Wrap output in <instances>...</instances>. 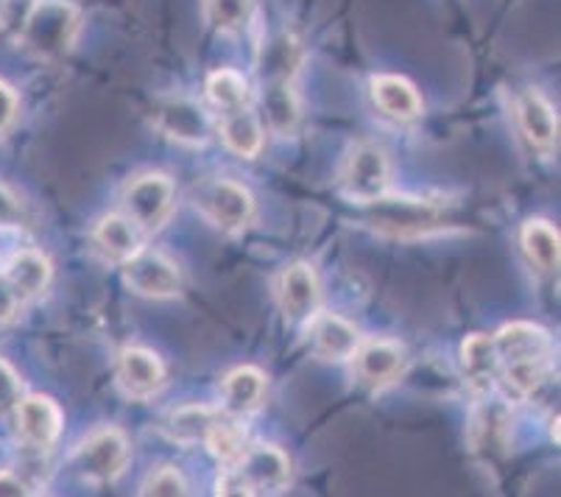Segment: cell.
Wrapping results in <instances>:
<instances>
[{
  "label": "cell",
  "mask_w": 561,
  "mask_h": 497,
  "mask_svg": "<svg viewBox=\"0 0 561 497\" xmlns=\"http://www.w3.org/2000/svg\"><path fill=\"white\" fill-rule=\"evenodd\" d=\"M204 444L210 448V453L216 455L218 461H224V464H232V461L249 448L247 428H243L241 419L238 417H229V414L221 411L218 414L216 422H213L210 433H207V442Z\"/></svg>",
  "instance_id": "cell-26"
},
{
  "label": "cell",
  "mask_w": 561,
  "mask_h": 497,
  "mask_svg": "<svg viewBox=\"0 0 561 497\" xmlns=\"http://www.w3.org/2000/svg\"><path fill=\"white\" fill-rule=\"evenodd\" d=\"M204 18L221 34L247 29L252 18V0H204Z\"/></svg>",
  "instance_id": "cell-30"
},
{
  "label": "cell",
  "mask_w": 561,
  "mask_h": 497,
  "mask_svg": "<svg viewBox=\"0 0 561 497\" xmlns=\"http://www.w3.org/2000/svg\"><path fill=\"white\" fill-rule=\"evenodd\" d=\"M221 137L227 148L238 157H254L263 146V126H260L257 115L249 106L241 110L224 112L221 115Z\"/></svg>",
  "instance_id": "cell-23"
},
{
  "label": "cell",
  "mask_w": 561,
  "mask_h": 497,
  "mask_svg": "<svg viewBox=\"0 0 561 497\" xmlns=\"http://www.w3.org/2000/svg\"><path fill=\"white\" fill-rule=\"evenodd\" d=\"M20 394H23V383H20L18 372L0 358V417L18 408V403L23 399Z\"/></svg>",
  "instance_id": "cell-32"
},
{
  "label": "cell",
  "mask_w": 561,
  "mask_h": 497,
  "mask_svg": "<svg viewBox=\"0 0 561 497\" xmlns=\"http://www.w3.org/2000/svg\"><path fill=\"white\" fill-rule=\"evenodd\" d=\"M0 276L12 285L14 294L20 296V302H28L48 289L50 263L45 255L34 252V249H23V252L9 258V263L0 269Z\"/></svg>",
  "instance_id": "cell-18"
},
{
  "label": "cell",
  "mask_w": 561,
  "mask_h": 497,
  "mask_svg": "<svg viewBox=\"0 0 561 497\" xmlns=\"http://www.w3.org/2000/svg\"><path fill=\"white\" fill-rule=\"evenodd\" d=\"M18 115V95L7 81H0V135L9 129Z\"/></svg>",
  "instance_id": "cell-33"
},
{
  "label": "cell",
  "mask_w": 561,
  "mask_h": 497,
  "mask_svg": "<svg viewBox=\"0 0 561 497\" xmlns=\"http://www.w3.org/2000/svg\"><path fill=\"white\" fill-rule=\"evenodd\" d=\"M121 269H124L126 289L140 296H149V300L176 296L182 289L180 269L165 255L151 252V249H140L137 255H131L129 260L121 263Z\"/></svg>",
  "instance_id": "cell-8"
},
{
  "label": "cell",
  "mask_w": 561,
  "mask_h": 497,
  "mask_svg": "<svg viewBox=\"0 0 561 497\" xmlns=\"http://www.w3.org/2000/svg\"><path fill=\"white\" fill-rule=\"evenodd\" d=\"M461 366L467 381L476 388H489L494 386L500 372V358L497 347H494V336H486V332H476L469 336L461 347Z\"/></svg>",
  "instance_id": "cell-20"
},
{
  "label": "cell",
  "mask_w": 561,
  "mask_h": 497,
  "mask_svg": "<svg viewBox=\"0 0 561 497\" xmlns=\"http://www.w3.org/2000/svg\"><path fill=\"white\" fill-rule=\"evenodd\" d=\"M371 95H375V104L397 121H413L422 112L420 92L400 76H377L371 81Z\"/></svg>",
  "instance_id": "cell-22"
},
{
  "label": "cell",
  "mask_w": 561,
  "mask_h": 497,
  "mask_svg": "<svg viewBox=\"0 0 561 497\" xmlns=\"http://www.w3.org/2000/svg\"><path fill=\"white\" fill-rule=\"evenodd\" d=\"M79 31V12L68 0H37L20 23V43L37 59H59Z\"/></svg>",
  "instance_id": "cell-1"
},
{
  "label": "cell",
  "mask_w": 561,
  "mask_h": 497,
  "mask_svg": "<svg viewBox=\"0 0 561 497\" xmlns=\"http://www.w3.org/2000/svg\"><path fill=\"white\" fill-rule=\"evenodd\" d=\"M187 492V484L185 478H182L180 473L173 467H160L157 473H151L149 478H146V484H142L140 495L146 497H180Z\"/></svg>",
  "instance_id": "cell-31"
},
{
  "label": "cell",
  "mask_w": 561,
  "mask_h": 497,
  "mask_svg": "<svg viewBox=\"0 0 561 497\" xmlns=\"http://www.w3.org/2000/svg\"><path fill=\"white\" fill-rule=\"evenodd\" d=\"M117 377H121V386H124V392L129 397L146 399L162 388V383H165V366H162V361L151 350L129 347V350L121 352Z\"/></svg>",
  "instance_id": "cell-14"
},
{
  "label": "cell",
  "mask_w": 561,
  "mask_h": 497,
  "mask_svg": "<svg viewBox=\"0 0 561 497\" xmlns=\"http://www.w3.org/2000/svg\"><path fill=\"white\" fill-rule=\"evenodd\" d=\"M129 442L121 430L104 428L87 437L73 455V467L90 484H110L126 470Z\"/></svg>",
  "instance_id": "cell-5"
},
{
  "label": "cell",
  "mask_w": 561,
  "mask_h": 497,
  "mask_svg": "<svg viewBox=\"0 0 561 497\" xmlns=\"http://www.w3.org/2000/svg\"><path fill=\"white\" fill-rule=\"evenodd\" d=\"M299 65V48L294 39L277 37L265 45L263 59H260V81H277V79H290L297 74Z\"/></svg>",
  "instance_id": "cell-28"
},
{
  "label": "cell",
  "mask_w": 561,
  "mask_h": 497,
  "mask_svg": "<svg viewBox=\"0 0 561 497\" xmlns=\"http://www.w3.org/2000/svg\"><path fill=\"white\" fill-rule=\"evenodd\" d=\"M366 222L389 238H420L442 227V213L436 204L416 196H389L382 193L375 202L364 204Z\"/></svg>",
  "instance_id": "cell-3"
},
{
  "label": "cell",
  "mask_w": 561,
  "mask_h": 497,
  "mask_svg": "<svg viewBox=\"0 0 561 497\" xmlns=\"http://www.w3.org/2000/svg\"><path fill=\"white\" fill-rule=\"evenodd\" d=\"M154 121L171 140L187 143V146H204L213 135V123L207 112L196 101L187 99H171L160 104Z\"/></svg>",
  "instance_id": "cell-12"
},
{
  "label": "cell",
  "mask_w": 561,
  "mask_h": 497,
  "mask_svg": "<svg viewBox=\"0 0 561 497\" xmlns=\"http://www.w3.org/2000/svg\"><path fill=\"white\" fill-rule=\"evenodd\" d=\"M508 411L503 403L492 399V403H483L476 411V419H472V444L478 450H486V453H494V450H506L508 442Z\"/></svg>",
  "instance_id": "cell-25"
},
{
  "label": "cell",
  "mask_w": 561,
  "mask_h": 497,
  "mask_svg": "<svg viewBox=\"0 0 561 497\" xmlns=\"http://www.w3.org/2000/svg\"><path fill=\"white\" fill-rule=\"evenodd\" d=\"M279 307L288 321H310L319 314V276L308 263H294L279 276Z\"/></svg>",
  "instance_id": "cell-10"
},
{
  "label": "cell",
  "mask_w": 561,
  "mask_h": 497,
  "mask_svg": "<svg viewBox=\"0 0 561 497\" xmlns=\"http://www.w3.org/2000/svg\"><path fill=\"white\" fill-rule=\"evenodd\" d=\"M310 344H313L316 355L328 358V361H346V358H352V352L358 350L360 336L341 316L316 314L310 319Z\"/></svg>",
  "instance_id": "cell-16"
},
{
  "label": "cell",
  "mask_w": 561,
  "mask_h": 497,
  "mask_svg": "<svg viewBox=\"0 0 561 497\" xmlns=\"http://www.w3.org/2000/svg\"><path fill=\"white\" fill-rule=\"evenodd\" d=\"M20 224V202L12 191L0 188V227H14Z\"/></svg>",
  "instance_id": "cell-35"
},
{
  "label": "cell",
  "mask_w": 561,
  "mask_h": 497,
  "mask_svg": "<svg viewBox=\"0 0 561 497\" xmlns=\"http://www.w3.org/2000/svg\"><path fill=\"white\" fill-rule=\"evenodd\" d=\"M494 347H497L500 366L519 361H550L553 355V338L545 327L530 325V321H514L500 332H494Z\"/></svg>",
  "instance_id": "cell-11"
},
{
  "label": "cell",
  "mask_w": 561,
  "mask_h": 497,
  "mask_svg": "<svg viewBox=\"0 0 561 497\" xmlns=\"http://www.w3.org/2000/svg\"><path fill=\"white\" fill-rule=\"evenodd\" d=\"M20 305H23V302H20V296L14 294L12 285H9L3 276H0V327L9 325V321L18 316Z\"/></svg>",
  "instance_id": "cell-34"
},
{
  "label": "cell",
  "mask_w": 561,
  "mask_h": 497,
  "mask_svg": "<svg viewBox=\"0 0 561 497\" xmlns=\"http://www.w3.org/2000/svg\"><path fill=\"white\" fill-rule=\"evenodd\" d=\"M352 358H355V372H358L360 383L371 388L394 383L405 366V352L394 341H366V344H358Z\"/></svg>",
  "instance_id": "cell-13"
},
{
  "label": "cell",
  "mask_w": 561,
  "mask_h": 497,
  "mask_svg": "<svg viewBox=\"0 0 561 497\" xmlns=\"http://www.w3.org/2000/svg\"><path fill=\"white\" fill-rule=\"evenodd\" d=\"M263 394H265V377L260 369L254 366L234 369V372H229L221 388L224 414L238 419L249 417V414L263 403Z\"/></svg>",
  "instance_id": "cell-19"
},
{
  "label": "cell",
  "mask_w": 561,
  "mask_h": 497,
  "mask_svg": "<svg viewBox=\"0 0 561 497\" xmlns=\"http://www.w3.org/2000/svg\"><path fill=\"white\" fill-rule=\"evenodd\" d=\"M341 184L352 202L369 204L389 193V160L382 148L371 143H358L346 154V162L341 168Z\"/></svg>",
  "instance_id": "cell-6"
},
{
  "label": "cell",
  "mask_w": 561,
  "mask_h": 497,
  "mask_svg": "<svg viewBox=\"0 0 561 497\" xmlns=\"http://www.w3.org/2000/svg\"><path fill=\"white\" fill-rule=\"evenodd\" d=\"M290 478V461L274 444H249L218 478V495H263L279 492Z\"/></svg>",
  "instance_id": "cell-2"
},
{
  "label": "cell",
  "mask_w": 561,
  "mask_h": 497,
  "mask_svg": "<svg viewBox=\"0 0 561 497\" xmlns=\"http://www.w3.org/2000/svg\"><path fill=\"white\" fill-rule=\"evenodd\" d=\"M517 121L519 132L525 135V140L530 143V148L537 151L550 154L559 143V121H556L553 110H550L548 101L539 95V92L528 90L517 99Z\"/></svg>",
  "instance_id": "cell-15"
},
{
  "label": "cell",
  "mask_w": 561,
  "mask_h": 497,
  "mask_svg": "<svg viewBox=\"0 0 561 497\" xmlns=\"http://www.w3.org/2000/svg\"><path fill=\"white\" fill-rule=\"evenodd\" d=\"M28 484L18 473H0V497H20L28 495Z\"/></svg>",
  "instance_id": "cell-36"
},
{
  "label": "cell",
  "mask_w": 561,
  "mask_h": 497,
  "mask_svg": "<svg viewBox=\"0 0 561 497\" xmlns=\"http://www.w3.org/2000/svg\"><path fill=\"white\" fill-rule=\"evenodd\" d=\"M173 207V182L165 173H142L126 188L124 215L146 233H154L168 222Z\"/></svg>",
  "instance_id": "cell-7"
},
{
  "label": "cell",
  "mask_w": 561,
  "mask_h": 497,
  "mask_svg": "<svg viewBox=\"0 0 561 497\" xmlns=\"http://www.w3.org/2000/svg\"><path fill=\"white\" fill-rule=\"evenodd\" d=\"M18 419V437L25 448L48 450L62 433V411L50 397H25L14 408Z\"/></svg>",
  "instance_id": "cell-9"
},
{
  "label": "cell",
  "mask_w": 561,
  "mask_h": 497,
  "mask_svg": "<svg viewBox=\"0 0 561 497\" xmlns=\"http://www.w3.org/2000/svg\"><path fill=\"white\" fill-rule=\"evenodd\" d=\"M207 99L224 112L241 110V106H249V84L241 74H234V70L224 68L210 74L207 79Z\"/></svg>",
  "instance_id": "cell-27"
},
{
  "label": "cell",
  "mask_w": 561,
  "mask_h": 497,
  "mask_svg": "<svg viewBox=\"0 0 561 497\" xmlns=\"http://www.w3.org/2000/svg\"><path fill=\"white\" fill-rule=\"evenodd\" d=\"M95 249L104 255L106 260H115V263H124L131 255H137L142 249V229L137 227L131 218L126 215H104L93 229Z\"/></svg>",
  "instance_id": "cell-17"
},
{
  "label": "cell",
  "mask_w": 561,
  "mask_h": 497,
  "mask_svg": "<svg viewBox=\"0 0 561 497\" xmlns=\"http://www.w3.org/2000/svg\"><path fill=\"white\" fill-rule=\"evenodd\" d=\"M218 419V411L213 408H204V406H191V408H182L171 417L168 428H171V437L180 439L185 444H198V442H207V433H210L213 422Z\"/></svg>",
  "instance_id": "cell-29"
},
{
  "label": "cell",
  "mask_w": 561,
  "mask_h": 497,
  "mask_svg": "<svg viewBox=\"0 0 561 497\" xmlns=\"http://www.w3.org/2000/svg\"><path fill=\"white\" fill-rule=\"evenodd\" d=\"M519 240H523L528 260L539 271L559 269V229L553 224H548L545 218H530L519 233Z\"/></svg>",
  "instance_id": "cell-24"
},
{
  "label": "cell",
  "mask_w": 561,
  "mask_h": 497,
  "mask_svg": "<svg viewBox=\"0 0 561 497\" xmlns=\"http://www.w3.org/2000/svg\"><path fill=\"white\" fill-rule=\"evenodd\" d=\"M193 204L213 227L224 229V233H241L254 215L252 193L232 179H210V182L198 184L193 193Z\"/></svg>",
  "instance_id": "cell-4"
},
{
  "label": "cell",
  "mask_w": 561,
  "mask_h": 497,
  "mask_svg": "<svg viewBox=\"0 0 561 497\" xmlns=\"http://www.w3.org/2000/svg\"><path fill=\"white\" fill-rule=\"evenodd\" d=\"M260 104H263L265 123H268L277 135H290V132L297 129L299 104L297 95H294L290 79L263 81V87H260Z\"/></svg>",
  "instance_id": "cell-21"
}]
</instances>
